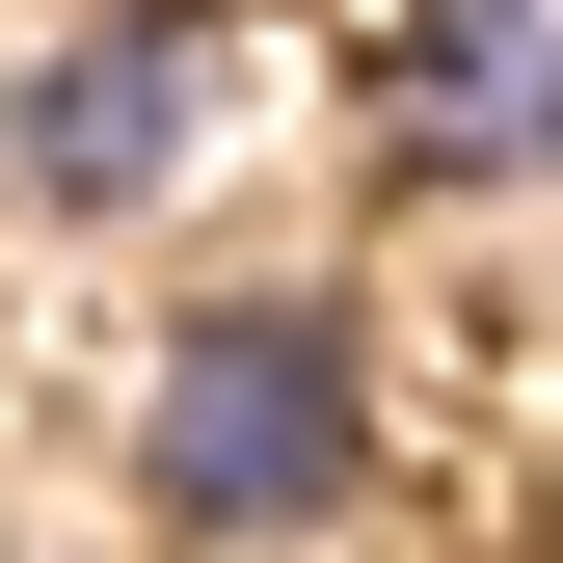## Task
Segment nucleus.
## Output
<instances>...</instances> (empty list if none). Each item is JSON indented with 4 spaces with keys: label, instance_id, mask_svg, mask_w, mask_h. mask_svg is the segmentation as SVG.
Wrapping results in <instances>:
<instances>
[{
    "label": "nucleus",
    "instance_id": "obj_1",
    "mask_svg": "<svg viewBox=\"0 0 563 563\" xmlns=\"http://www.w3.org/2000/svg\"><path fill=\"white\" fill-rule=\"evenodd\" d=\"M376 483V322L349 296H188L134 376V510L162 537H322Z\"/></svg>",
    "mask_w": 563,
    "mask_h": 563
},
{
    "label": "nucleus",
    "instance_id": "obj_2",
    "mask_svg": "<svg viewBox=\"0 0 563 563\" xmlns=\"http://www.w3.org/2000/svg\"><path fill=\"white\" fill-rule=\"evenodd\" d=\"M376 162L402 188H563V0H402L376 27Z\"/></svg>",
    "mask_w": 563,
    "mask_h": 563
},
{
    "label": "nucleus",
    "instance_id": "obj_3",
    "mask_svg": "<svg viewBox=\"0 0 563 563\" xmlns=\"http://www.w3.org/2000/svg\"><path fill=\"white\" fill-rule=\"evenodd\" d=\"M0 162L54 188V216H134V188L188 162V0H108V27H54L27 54V134Z\"/></svg>",
    "mask_w": 563,
    "mask_h": 563
}]
</instances>
